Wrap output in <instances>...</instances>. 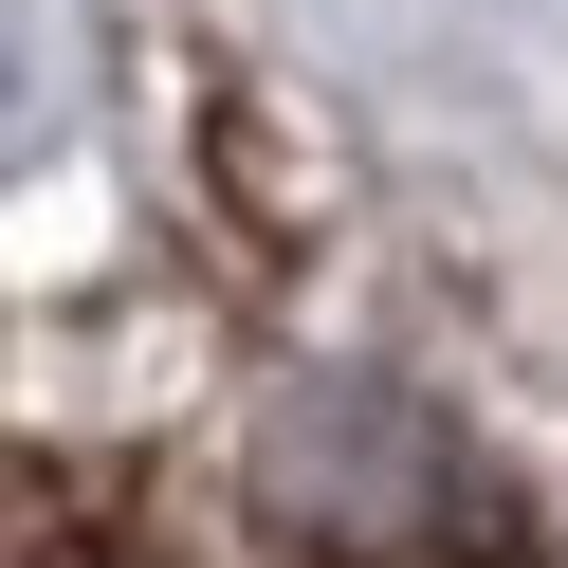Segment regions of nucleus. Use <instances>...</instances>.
<instances>
[{
	"label": "nucleus",
	"instance_id": "f257e3e1",
	"mask_svg": "<svg viewBox=\"0 0 568 568\" xmlns=\"http://www.w3.org/2000/svg\"><path fill=\"white\" fill-rule=\"evenodd\" d=\"M422 495H440V440H422L404 404H367V385H312V404L275 422V514H331V531H404Z\"/></svg>",
	"mask_w": 568,
	"mask_h": 568
}]
</instances>
